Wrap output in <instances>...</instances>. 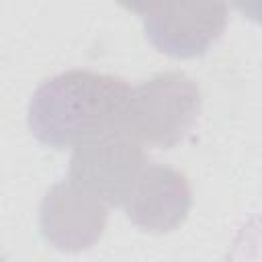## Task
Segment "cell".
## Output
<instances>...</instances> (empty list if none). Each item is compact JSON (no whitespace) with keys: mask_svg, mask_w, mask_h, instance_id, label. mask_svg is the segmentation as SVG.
Listing matches in <instances>:
<instances>
[{"mask_svg":"<svg viewBox=\"0 0 262 262\" xmlns=\"http://www.w3.org/2000/svg\"><path fill=\"white\" fill-rule=\"evenodd\" d=\"M106 205L70 180L53 184L39 207V229L49 246L59 252L92 248L104 233Z\"/></svg>","mask_w":262,"mask_h":262,"instance_id":"5","label":"cell"},{"mask_svg":"<svg viewBox=\"0 0 262 262\" xmlns=\"http://www.w3.org/2000/svg\"><path fill=\"white\" fill-rule=\"evenodd\" d=\"M143 166V145L127 131L111 129L74 147L68 180L106 207H123Z\"/></svg>","mask_w":262,"mask_h":262,"instance_id":"3","label":"cell"},{"mask_svg":"<svg viewBox=\"0 0 262 262\" xmlns=\"http://www.w3.org/2000/svg\"><path fill=\"white\" fill-rule=\"evenodd\" d=\"M225 27L227 0H158L143 14L145 39L178 59L207 53Z\"/></svg>","mask_w":262,"mask_h":262,"instance_id":"4","label":"cell"},{"mask_svg":"<svg viewBox=\"0 0 262 262\" xmlns=\"http://www.w3.org/2000/svg\"><path fill=\"white\" fill-rule=\"evenodd\" d=\"M123 8H127V10H131V12H135V14H145L158 0H117Z\"/></svg>","mask_w":262,"mask_h":262,"instance_id":"7","label":"cell"},{"mask_svg":"<svg viewBox=\"0 0 262 262\" xmlns=\"http://www.w3.org/2000/svg\"><path fill=\"white\" fill-rule=\"evenodd\" d=\"M129 84L111 74L70 70L45 80L29 102V129L43 145L76 147L119 129Z\"/></svg>","mask_w":262,"mask_h":262,"instance_id":"1","label":"cell"},{"mask_svg":"<svg viewBox=\"0 0 262 262\" xmlns=\"http://www.w3.org/2000/svg\"><path fill=\"white\" fill-rule=\"evenodd\" d=\"M199 86L180 72L156 74L129 90L119 129L141 145L170 149L194 127L201 113Z\"/></svg>","mask_w":262,"mask_h":262,"instance_id":"2","label":"cell"},{"mask_svg":"<svg viewBox=\"0 0 262 262\" xmlns=\"http://www.w3.org/2000/svg\"><path fill=\"white\" fill-rule=\"evenodd\" d=\"M123 207L135 227L147 233H168L180 227L190 213V184L170 166L145 164Z\"/></svg>","mask_w":262,"mask_h":262,"instance_id":"6","label":"cell"}]
</instances>
